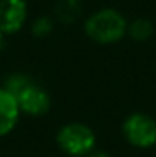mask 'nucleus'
<instances>
[{"label": "nucleus", "instance_id": "1", "mask_svg": "<svg viewBox=\"0 0 156 157\" xmlns=\"http://www.w3.org/2000/svg\"><path fill=\"white\" fill-rule=\"evenodd\" d=\"M84 30L91 40L109 45L119 42L128 33V22L116 9H101L86 20Z\"/></svg>", "mask_w": 156, "mask_h": 157}, {"label": "nucleus", "instance_id": "2", "mask_svg": "<svg viewBox=\"0 0 156 157\" xmlns=\"http://www.w3.org/2000/svg\"><path fill=\"white\" fill-rule=\"evenodd\" d=\"M57 144L66 154L72 157L89 155L96 145V136L91 127L74 122L64 125L57 134Z\"/></svg>", "mask_w": 156, "mask_h": 157}, {"label": "nucleus", "instance_id": "3", "mask_svg": "<svg viewBox=\"0 0 156 157\" xmlns=\"http://www.w3.org/2000/svg\"><path fill=\"white\" fill-rule=\"evenodd\" d=\"M122 136L136 149H150L156 144V121L143 112L128 115L122 122Z\"/></svg>", "mask_w": 156, "mask_h": 157}, {"label": "nucleus", "instance_id": "4", "mask_svg": "<svg viewBox=\"0 0 156 157\" xmlns=\"http://www.w3.org/2000/svg\"><path fill=\"white\" fill-rule=\"evenodd\" d=\"M15 100L18 104V109L25 114L30 115H42L50 109V97L44 90L42 87H39L37 84L29 80L20 90L17 92Z\"/></svg>", "mask_w": 156, "mask_h": 157}, {"label": "nucleus", "instance_id": "5", "mask_svg": "<svg viewBox=\"0 0 156 157\" xmlns=\"http://www.w3.org/2000/svg\"><path fill=\"white\" fill-rule=\"evenodd\" d=\"M27 18V5L24 0H0V32L15 33Z\"/></svg>", "mask_w": 156, "mask_h": 157}, {"label": "nucleus", "instance_id": "6", "mask_svg": "<svg viewBox=\"0 0 156 157\" xmlns=\"http://www.w3.org/2000/svg\"><path fill=\"white\" fill-rule=\"evenodd\" d=\"M18 104L10 92L0 89V136H7L15 127L18 119Z\"/></svg>", "mask_w": 156, "mask_h": 157}, {"label": "nucleus", "instance_id": "7", "mask_svg": "<svg viewBox=\"0 0 156 157\" xmlns=\"http://www.w3.org/2000/svg\"><path fill=\"white\" fill-rule=\"evenodd\" d=\"M154 27L148 18H136L131 24H128V33L134 42H146L151 39Z\"/></svg>", "mask_w": 156, "mask_h": 157}, {"label": "nucleus", "instance_id": "8", "mask_svg": "<svg viewBox=\"0 0 156 157\" xmlns=\"http://www.w3.org/2000/svg\"><path fill=\"white\" fill-rule=\"evenodd\" d=\"M57 15L64 22H72L81 12V3L79 0H59L57 2Z\"/></svg>", "mask_w": 156, "mask_h": 157}, {"label": "nucleus", "instance_id": "9", "mask_svg": "<svg viewBox=\"0 0 156 157\" xmlns=\"http://www.w3.org/2000/svg\"><path fill=\"white\" fill-rule=\"evenodd\" d=\"M50 29H52V24H50L49 18H39L34 25V32L37 35H46Z\"/></svg>", "mask_w": 156, "mask_h": 157}, {"label": "nucleus", "instance_id": "10", "mask_svg": "<svg viewBox=\"0 0 156 157\" xmlns=\"http://www.w3.org/2000/svg\"><path fill=\"white\" fill-rule=\"evenodd\" d=\"M87 157H111V155L107 154V152H101V151H99V152H91Z\"/></svg>", "mask_w": 156, "mask_h": 157}, {"label": "nucleus", "instance_id": "11", "mask_svg": "<svg viewBox=\"0 0 156 157\" xmlns=\"http://www.w3.org/2000/svg\"><path fill=\"white\" fill-rule=\"evenodd\" d=\"M0 45H2V32H0Z\"/></svg>", "mask_w": 156, "mask_h": 157}]
</instances>
